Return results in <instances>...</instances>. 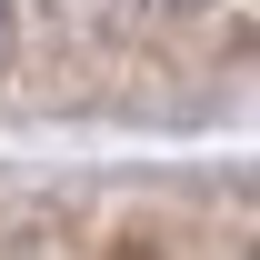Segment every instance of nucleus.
Wrapping results in <instances>:
<instances>
[{
	"label": "nucleus",
	"instance_id": "f257e3e1",
	"mask_svg": "<svg viewBox=\"0 0 260 260\" xmlns=\"http://www.w3.org/2000/svg\"><path fill=\"white\" fill-rule=\"evenodd\" d=\"M10 30H20V10H10V0H0V60H10Z\"/></svg>",
	"mask_w": 260,
	"mask_h": 260
},
{
	"label": "nucleus",
	"instance_id": "f03ea898",
	"mask_svg": "<svg viewBox=\"0 0 260 260\" xmlns=\"http://www.w3.org/2000/svg\"><path fill=\"white\" fill-rule=\"evenodd\" d=\"M160 10H190V0H160Z\"/></svg>",
	"mask_w": 260,
	"mask_h": 260
}]
</instances>
